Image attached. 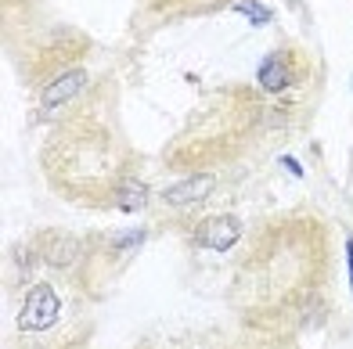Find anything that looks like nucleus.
<instances>
[{"instance_id": "obj_1", "label": "nucleus", "mask_w": 353, "mask_h": 349, "mask_svg": "<svg viewBox=\"0 0 353 349\" xmlns=\"http://www.w3.org/2000/svg\"><path fill=\"white\" fill-rule=\"evenodd\" d=\"M61 313V303L51 284H33L26 292V303L19 310V331H43L58 321Z\"/></svg>"}, {"instance_id": "obj_2", "label": "nucleus", "mask_w": 353, "mask_h": 349, "mask_svg": "<svg viewBox=\"0 0 353 349\" xmlns=\"http://www.w3.org/2000/svg\"><path fill=\"white\" fill-rule=\"evenodd\" d=\"M37 248H40L43 263L54 266V271H69V266H76L83 260V242L76 234H65V231H47L37 242Z\"/></svg>"}, {"instance_id": "obj_3", "label": "nucleus", "mask_w": 353, "mask_h": 349, "mask_svg": "<svg viewBox=\"0 0 353 349\" xmlns=\"http://www.w3.org/2000/svg\"><path fill=\"white\" fill-rule=\"evenodd\" d=\"M213 187H216L213 173H195V177H184V180L170 184L163 191V202L170 205V209H195V205H202L213 195Z\"/></svg>"}, {"instance_id": "obj_4", "label": "nucleus", "mask_w": 353, "mask_h": 349, "mask_svg": "<svg viewBox=\"0 0 353 349\" xmlns=\"http://www.w3.org/2000/svg\"><path fill=\"white\" fill-rule=\"evenodd\" d=\"M87 87V72L83 69H69V72H61L58 79H51L43 90H40V116L47 119L51 112H58L61 105H69L79 90Z\"/></svg>"}, {"instance_id": "obj_5", "label": "nucleus", "mask_w": 353, "mask_h": 349, "mask_svg": "<svg viewBox=\"0 0 353 349\" xmlns=\"http://www.w3.org/2000/svg\"><path fill=\"white\" fill-rule=\"evenodd\" d=\"M238 237H242V220L231 216V213H223V216H213V220H205V224L199 227V237L195 242L205 245V248H213V252H228Z\"/></svg>"}, {"instance_id": "obj_6", "label": "nucleus", "mask_w": 353, "mask_h": 349, "mask_svg": "<svg viewBox=\"0 0 353 349\" xmlns=\"http://www.w3.org/2000/svg\"><path fill=\"white\" fill-rule=\"evenodd\" d=\"M256 79H260V87L267 94H281V90L292 87L296 69H292V61H288L285 51H274V54L263 58V65H260V72H256Z\"/></svg>"}, {"instance_id": "obj_7", "label": "nucleus", "mask_w": 353, "mask_h": 349, "mask_svg": "<svg viewBox=\"0 0 353 349\" xmlns=\"http://www.w3.org/2000/svg\"><path fill=\"white\" fill-rule=\"evenodd\" d=\"M148 205V184H141L137 177H123L116 187V209L123 213H137Z\"/></svg>"}, {"instance_id": "obj_8", "label": "nucleus", "mask_w": 353, "mask_h": 349, "mask_svg": "<svg viewBox=\"0 0 353 349\" xmlns=\"http://www.w3.org/2000/svg\"><path fill=\"white\" fill-rule=\"evenodd\" d=\"M141 242H144V231L137 227V231H119V237L112 245H116V248H130V245H141Z\"/></svg>"}, {"instance_id": "obj_9", "label": "nucleus", "mask_w": 353, "mask_h": 349, "mask_svg": "<svg viewBox=\"0 0 353 349\" xmlns=\"http://www.w3.org/2000/svg\"><path fill=\"white\" fill-rule=\"evenodd\" d=\"M238 11H249V19H252V22H270V14H267V11H260V8H252V0L238 4Z\"/></svg>"}, {"instance_id": "obj_10", "label": "nucleus", "mask_w": 353, "mask_h": 349, "mask_svg": "<svg viewBox=\"0 0 353 349\" xmlns=\"http://www.w3.org/2000/svg\"><path fill=\"white\" fill-rule=\"evenodd\" d=\"M281 166H285V169H292L296 177H303V166L296 162V158H288V155H285V158H281Z\"/></svg>"}, {"instance_id": "obj_11", "label": "nucleus", "mask_w": 353, "mask_h": 349, "mask_svg": "<svg viewBox=\"0 0 353 349\" xmlns=\"http://www.w3.org/2000/svg\"><path fill=\"white\" fill-rule=\"evenodd\" d=\"M346 263H350V288H353V237L346 242Z\"/></svg>"}]
</instances>
